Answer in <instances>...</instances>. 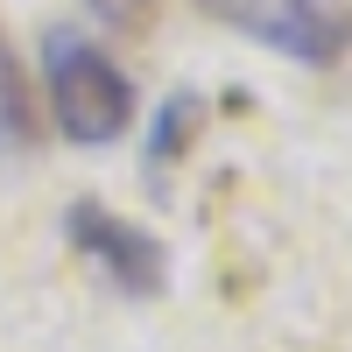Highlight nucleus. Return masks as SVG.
I'll list each match as a JSON object with an SVG mask.
<instances>
[{
	"instance_id": "1",
	"label": "nucleus",
	"mask_w": 352,
	"mask_h": 352,
	"mask_svg": "<svg viewBox=\"0 0 352 352\" xmlns=\"http://www.w3.org/2000/svg\"><path fill=\"white\" fill-rule=\"evenodd\" d=\"M43 92L56 134L78 148H106L134 127V78L85 28H43Z\"/></svg>"
},
{
	"instance_id": "2",
	"label": "nucleus",
	"mask_w": 352,
	"mask_h": 352,
	"mask_svg": "<svg viewBox=\"0 0 352 352\" xmlns=\"http://www.w3.org/2000/svg\"><path fill=\"white\" fill-rule=\"evenodd\" d=\"M219 14L310 71L345 64L352 50V0H219Z\"/></svg>"
},
{
	"instance_id": "3",
	"label": "nucleus",
	"mask_w": 352,
	"mask_h": 352,
	"mask_svg": "<svg viewBox=\"0 0 352 352\" xmlns=\"http://www.w3.org/2000/svg\"><path fill=\"white\" fill-rule=\"evenodd\" d=\"M64 240L92 261L120 296H155V289H162V268H169V261H162V247H155V232L134 226V219H120L113 204L78 197L71 212H64Z\"/></svg>"
},
{
	"instance_id": "4",
	"label": "nucleus",
	"mask_w": 352,
	"mask_h": 352,
	"mask_svg": "<svg viewBox=\"0 0 352 352\" xmlns=\"http://www.w3.org/2000/svg\"><path fill=\"white\" fill-rule=\"evenodd\" d=\"M197 127H204V99H197V92H169V99L155 106V127H148V169L184 162V148H190Z\"/></svg>"
},
{
	"instance_id": "5",
	"label": "nucleus",
	"mask_w": 352,
	"mask_h": 352,
	"mask_svg": "<svg viewBox=\"0 0 352 352\" xmlns=\"http://www.w3.org/2000/svg\"><path fill=\"white\" fill-rule=\"evenodd\" d=\"M28 127H36V113H28L21 71H14V56L0 50V134H8V141H28Z\"/></svg>"
},
{
	"instance_id": "6",
	"label": "nucleus",
	"mask_w": 352,
	"mask_h": 352,
	"mask_svg": "<svg viewBox=\"0 0 352 352\" xmlns=\"http://www.w3.org/2000/svg\"><path fill=\"white\" fill-rule=\"evenodd\" d=\"M85 8H92L99 28H113V36H148L155 28V0H85Z\"/></svg>"
}]
</instances>
